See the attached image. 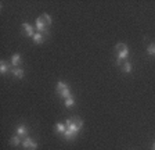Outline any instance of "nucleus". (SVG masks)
Returning a JSON list of instances; mask_svg holds the SVG:
<instances>
[{
	"label": "nucleus",
	"mask_w": 155,
	"mask_h": 150,
	"mask_svg": "<svg viewBox=\"0 0 155 150\" xmlns=\"http://www.w3.org/2000/svg\"><path fill=\"white\" fill-rule=\"evenodd\" d=\"M35 28L38 29V32H42V33H47V26L43 24V21L40 20V17H39L38 20H36V24H35Z\"/></svg>",
	"instance_id": "6"
},
{
	"label": "nucleus",
	"mask_w": 155,
	"mask_h": 150,
	"mask_svg": "<svg viewBox=\"0 0 155 150\" xmlns=\"http://www.w3.org/2000/svg\"><path fill=\"white\" fill-rule=\"evenodd\" d=\"M22 29L25 31V35L26 36H29V38H33V35H35V28H33L31 24H28V22L22 24Z\"/></svg>",
	"instance_id": "5"
},
{
	"label": "nucleus",
	"mask_w": 155,
	"mask_h": 150,
	"mask_svg": "<svg viewBox=\"0 0 155 150\" xmlns=\"http://www.w3.org/2000/svg\"><path fill=\"white\" fill-rule=\"evenodd\" d=\"M10 143L13 145V146H18V145L21 143V138L19 136H13L11 138V140H10Z\"/></svg>",
	"instance_id": "16"
},
{
	"label": "nucleus",
	"mask_w": 155,
	"mask_h": 150,
	"mask_svg": "<svg viewBox=\"0 0 155 150\" xmlns=\"http://www.w3.org/2000/svg\"><path fill=\"white\" fill-rule=\"evenodd\" d=\"M40 20L43 21V24H45L46 26L51 25V18H50V15H48V14H43V15H40Z\"/></svg>",
	"instance_id": "12"
},
{
	"label": "nucleus",
	"mask_w": 155,
	"mask_h": 150,
	"mask_svg": "<svg viewBox=\"0 0 155 150\" xmlns=\"http://www.w3.org/2000/svg\"><path fill=\"white\" fill-rule=\"evenodd\" d=\"M65 125H67V131H65V134H64V138L67 140H72L81 132L82 127H83V121L78 117L71 118V120H68L67 122H65Z\"/></svg>",
	"instance_id": "1"
},
{
	"label": "nucleus",
	"mask_w": 155,
	"mask_h": 150,
	"mask_svg": "<svg viewBox=\"0 0 155 150\" xmlns=\"http://www.w3.org/2000/svg\"><path fill=\"white\" fill-rule=\"evenodd\" d=\"M22 146H24V149H28V150H36V149H38V143H36V142H33V140L31 139L29 136H26L25 139H24Z\"/></svg>",
	"instance_id": "4"
},
{
	"label": "nucleus",
	"mask_w": 155,
	"mask_h": 150,
	"mask_svg": "<svg viewBox=\"0 0 155 150\" xmlns=\"http://www.w3.org/2000/svg\"><path fill=\"white\" fill-rule=\"evenodd\" d=\"M13 75L14 77H17V78H24V75H25V72H24L22 68H13Z\"/></svg>",
	"instance_id": "11"
},
{
	"label": "nucleus",
	"mask_w": 155,
	"mask_h": 150,
	"mask_svg": "<svg viewBox=\"0 0 155 150\" xmlns=\"http://www.w3.org/2000/svg\"><path fill=\"white\" fill-rule=\"evenodd\" d=\"M154 150H155V143H154Z\"/></svg>",
	"instance_id": "18"
},
{
	"label": "nucleus",
	"mask_w": 155,
	"mask_h": 150,
	"mask_svg": "<svg viewBox=\"0 0 155 150\" xmlns=\"http://www.w3.org/2000/svg\"><path fill=\"white\" fill-rule=\"evenodd\" d=\"M11 64H13L14 68H17V67L21 64V54H19V53H15V54L11 56Z\"/></svg>",
	"instance_id": "9"
},
{
	"label": "nucleus",
	"mask_w": 155,
	"mask_h": 150,
	"mask_svg": "<svg viewBox=\"0 0 155 150\" xmlns=\"http://www.w3.org/2000/svg\"><path fill=\"white\" fill-rule=\"evenodd\" d=\"M0 72L3 75H6L7 72H8V64H7L6 61H2L0 63Z\"/></svg>",
	"instance_id": "14"
},
{
	"label": "nucleus",
	"mask_w": 155,
	"mask_h": 150,
	"mask_svg": "<svg viewBox=\"0 0 155 150\" xmlns=\"http://www.w3.org/2000/svg\"><path fill=\"white\" fill-rule=\"evenodd\" d=\"M46 35L47 33H42V32H36L35 35H33V43H36V45H40V43H43L45 42V39H46Z\"/></svg>",
	"instance_id": "7"
},
{
	"label": "nucleus",
	"mask_w": 155,
	"mask_h": 150,
	"mask_svg": "<svg viewBox=\"0 0 155 150\" xmlns=\"http://www.w3.org/2000/svg\"><path fill=\"white\" fill-rule=\"evenodd\" d=\"M55 131H57V132H60V134L64 135V134H65V131H67V125L62 124V122H58V124L55 125Z\"/></svg>",
	"instance_id": "13"
},
{
	"label": "nucleus",
	"mask_w": 155,
	"mask_h": 150,
	"mask_svg": "<svg viewBox=\"0 0 155 150\" xmlns=\"http://www.w3.org/2000/svg\"><path fill=\"white\" fill-rule=\"evenodd\" d=\"M26 135H28V128L25 127V125H18L17 127V136L19 138H26Z\"/></svg>",
	"instance_id": "8"
},
{
	"label": "nucleus",
	"mask_w": 155,
	"mask_h": 150,
	"mask_svg": "<svg viewBox=\"0 0 155 150\" xmlns=\"http://www.w3.org/2000/svg\"><path fill=\"white\" fill-rule=\"evenodd\" d=\"M57 93L61 97H64V99H68V97H71V89H69V86L65 84V82H62V81H60V82H57Z\"/></svg>",
	"instance_id": "3"
},
{
	"label": "nucleus",
	"mask_w": 155,
	"mask_h": 150,
	"mask_svg": "<svg viewBox=\"0 0 155 150\" xmlns=\"http://www.w3.org/2000/svg\"><path fill=\"white\" fill-rule=\"evenodd\" d=\"M75 104V100H74V97H68V99H65V106L67 107H72V106Z\"/></svg>",
	"instance_id": "17"
},
{
	"label": "nucleus",
	"mask_w": 155,
	"mask_h": 150,
	"mask_svg": "<svg viewBox=\"0 0 155 150\" xmlns=\"http://www.w3.org/2000/svg\"><path fill=\"white\" fill-rule=\"evenodd\" d=\"M116 50V56H118V64H120L122 61H126L127 56H129V49L125 43H118L115 47Z\"/></svg>",
	"instance_id": "2"
},
{
	"label": "nucleus",
	"mask_w": 155,
	"mask_h": 150,
	"mask_svg": "<svg viewBox=\"0 0 155 150\" xmlns=\"http://www.w3.org/2000/svg\"><path fill=\"white\" fill-rule=\"evenodd\" d=\"M147 53H148L150 56H152V57H155V43H151V45L147 47Z\"/></svg>",
	"instance_id": "15"
},
{
	"label": "nucleus",
	"mask_w": 155,
	"mask_h": 150,
	"mask_svg": "<svg viewBox=\"0 0 155 150\" xmlns=\"http://www.w3.org/2000/svg\"><path fill=\"white\" fill-rule=\"evenodd\" d=\"M132 68L133 65L130 61H123V65H122V71L125 72V74H130L132 72Z\"/></svg>",
	"instance_id": "10"
}]
</instances>
